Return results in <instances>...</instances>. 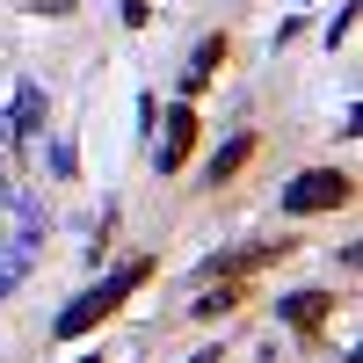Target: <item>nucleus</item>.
Segmentation results:
<instances>
[{
    "instance_id": "f257e3e1",
    "label": "nucleus",
    "mask_w": 363,
    "mask_h": 363,
    "mask_svg": "<svg viewBox=\"0 0 363 363\" xmlns=\"http://www.w3.org/2000/svg\"><path fill=\"white\" fill-rule=\"evenodd\" d=\"M145 277H153V262H124V269H116L109 284H95L87 298H73V306L58 313V342H73V335H87V327H102V320H109L116 306H124V298H131V291H138Z\"/></svg>"
},
{
    "instance_id": "f03ea898",
    "label": "nucleus",
    "mask_w": 363,
    "mask_h": 363,
    "mask_svg": "<svg viewBox=\"0 0 363 363\" xmlns=\"http://www.w3.org/2000/svg\"><path fill=\"white\" fill-rule=\"evenodd\" d=\"M349 196H356V174L349 167H306L284 189V211H291V218H313V211H342Z\"/></svg>"
},
{
    "instance_id": "7ed1b4c3",
    "label": "nucleus",
    "mask_w": 363,
    "mask_h": 363,
    "mask_svg": "<svg viewBox=\"0 0 363 363\" xmlns=\"http://www.w3.org/2000/svg\"><path fill=\"white\" fill-rule=\"evenodd\" d=\"M189 145H196V109L174 102L167 109V138H160V174H174L182 160H189Z\"/></svg>"
},
{
    "instance_id": "20e7f679",
    "label": "nucleus",
    "mask_w": 363,
    "mask_h": 363,
    "mask_svg": "<svg viewBox=\"0 0 363 363\" xmlns=\"http://www.w3.org/2000/svg\"><path fill=\"white\" fill-rule=\"evenodd\" d=\"M327 313H335V298H327V291H291V298H284V320L298 327V335H320Z\"/></svg>"
},
{
    "instance_id": "39448f33",
    "label": "nucleus",
    "mask_w": 363,
    "mask_h": 363,
    "mask_svg": "<svg viewBox=\"0 0 363 363\" xmlns=\"http://www.w3.org/2000/svg\"><path fill=\"white\" fill-rule=\"evenodd\" d=\"M225 51H233L225 37H203V44L189 51V66H182V87H189V95H196V87H211V73L225 66Z\"/></svg>"
},
{
    "instance_id": "423d86ee",
    "label": "nucleus",
    "mask_w": 363,
    "mask_h": 363,
    "mask_svg": "<svg viewBox=\"0 0 363 363\" xmlns=\"http://www.w3.org/2000/svg\"><path fill=\"white\" fill-rule=\"evenodd\" d=\"M247 160H255V131H240L233 145H218V153H211V182H233Z\"/></svg>"
},
{
    "instance_id": "0eeeda50",
    "label": "nucleus",
    "mask_w": 363,
    "mask_h": 363,
    "mask_svg": "<svg viewBox=\"0 0 363 363\" xmlns=\"http://www.w3.org/2000/svg\"><path fill=\"white\" fill-rule=\"evenodd\" d=\"M240 306H247V284H218L211 298H196V313H203V320H218V313H240Z\"/></svg>"
},
{
    "instance_id": "6e6552de",
    "label": "nucleus",
    "mask_w": 363,
    "mask_h": 363,
    "mask_svg": "<svg viewBox=\"0 0 363 363\" xmlns=\"http://www.w3.org/2000/svg\"><path fill=\"white\" fill-rule=\"evenodd\" d=\"M15 116H22V131H37V116H44V95H37V87H22V102H15Z\"/></svg>"
},
{
    "instance_id": "1a4fd4ad",
    "label": "nucleus",
    "mask_w": 363,
    "mask_h": 363,
    "mask_svg": "<svg viewBox=\"0 0 363 363\" xmlns=\"http://www.w3.org/2000/svg\"><path fill=\"white\" fill-rule=\"evenodd\" d=\"M80 363H102V356H80Z\"/></svg>"
}]
</instances>
